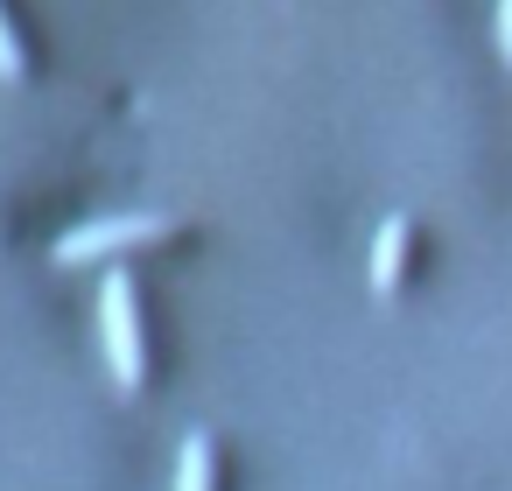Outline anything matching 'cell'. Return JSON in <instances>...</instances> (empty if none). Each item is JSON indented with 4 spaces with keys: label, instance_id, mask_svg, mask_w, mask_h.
Here are the masks:
<instances>
[{
    "label": "cell",
    "instance_id": "obj_1",
    "mask_svg": "<svg viewBox=\"0 0 512 491\" xmlns=\"http://www.w3.org/2000/svg\"><path fill=\"white\" fill-rule=\"evenodd\" d=\"M99 351H106L113 386L120 393H141L148 351H141V302H134V281L127 274H106V288H99Z\"/></svg>",
    "mask_w": 512,
    "mask_h": 491
},
{
    "label": "cell",
    "instance_id": "obj_2",
    "mask_svg": "<svg viewBox=\"0 0 512 491\" xmlns=\"http://www.w3.org/2000/svg\"><path fill=\"white\" fill-rule=\"evenodd\" d=\"M162 232H169L162 211H120V218H92V225L64 232V239L50 246V260H57V267H92V260H113V253L148 246V239H162Z\"/></svg>",
    "mask_w": 512,
    "mask_h": 491
},
{
    "label": "cell",
    "instance_id": "obj_3",
    "mask_svg": "<svg viewBox=\"0 0 512 491\" xmlns=\"http://www.w3.org/2000/svg\"><path fill=\"white\" fill-rule=\"evenodd\" d=\"M407 281V218H386V232L372 239V295H393Z\"/></svg>",
    "mask_w": 512,
    "mask_h": 491
},
{
    "label": "cell",
    "instance_id": "obj_4",
    "mask_svg": "<svg viewBox=\"0 0 512 491\" xmlns=\"http://www.w3.org/2000/svg\"><path fill=\"white\" fill-rule=\"evenodd\" d=\"M176 491H211V435H190L176 456Z\"/></svg>",
    "mask_w": 512,
    "mask_h": 491
},
{
    "label": "cell",
    "instance_id": "obj_5",
    "mask_svg": "<svg viewBox=\"0 0 512 491\" xmlns=\"http://www.w3.org/2000/svg\"><path fill=\"white\" fill-rule=\"evenodd\" d=\"M29 71V57H22V43H15V29H8V15H0V78H22Z\"/></svg>",
    "mask_w": 512,
    "mask_h": 491
},
{
    "label": "cell",
    "instance_id": "obj_6",
    "mask_svg": "<svg viewBox=\"0 0 512 491\" xmlns=\"http://www.w3.org/2000/svg\"><path fill=\"white\" fill-rule=\"evenodd\" d=\"M498 64L512 71V0H498Z\"/></svg>",
    "mask_w": 512,
    "mask_h": 491
}]
</instances>
